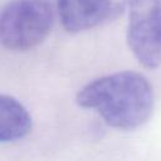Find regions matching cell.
<instances>
[{
    "label": "cell",
    "instance_id": "obj_3",
    "mask_svg": "<svg viewBox=\"0 0 161 161\" xmlns=\"http://www.w3.org/2000/svg\"><path fill=\"white\" fill-rule=\"evenodd\" d=\"M128 9L127 43L140 64H161V0H125Z\"/></svg>",
    "mask_w": 161,
    "mask_h": 161
},
{
    "label": "cell",
    "instance_id": "obj_1",
    "mask_svg": "<svg viewBox=\"0 0 161 161\" xmlns=\"http://www.w3.org/2000/svg\"><path fill=\"white\" fill-rule=\"evenodd\" d=\"M77 103L94 109L111 127L135 130L150 119L155 94L146 77L123 70L86 84L77 94Z\"/></svg>",
    "mask_w": 161,
    "mask_h": 161
},
{
    "label": "cell",
    "instance_id": "obj_5",
    "mask_svg": "<svg viewBox=\"0 0 161 161\" xmlns=\"http://www.w3.org/2000/svg\"><path fill=\"white\" fill-rule=\"evenodd\" d=\"M31 130L28 109L14 97L0 94V142H13L25 137Z\"/></svg>",
    "mask_w": 161,
    "mask_h": 161
},
{
    "label": "cell",
    "instance_id": "obj_4",
    "mask_svg": "<svg viewBox=\"0 0 161 161\" xmlns=\"http://www.w3.org/2000/svg\"><path fill=\"white\" fill-rule=\"evenodd\" d=\"M57 5L60 21L70 33L98 26L117 11L112 0H57Z\"/></svg>",
    "mask_w": 161,
    "mask_h": 161
},
{
    "label": "cell",
    "instance_id": "obj_2",
    "mask_svg": "<svg viewBox=\"0 0 161 161\" xmlns=\"http://www.w3.org/2000/svg\"><path fill=\"white\" fill-rule=\"evenodd\" d=\"M52 24L47 0H13L0 13V43L10 50H29L48 36Z\"/></svg>",
    "mask_w": 161,
    "mask_h": 161
}]
</instances>
